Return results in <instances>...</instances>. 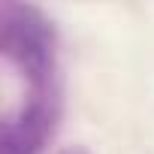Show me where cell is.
Wrapping results in <instances>:
<instances>
[{
    "label": "cell",
    "instance_id": "1",
    "mask_svg": "<svg viewBox=\"0 0 154 154\" xmlns=\"http://www.w3.org/2000/svg\"><path fill=\"white\" fill-rule=\"evenodd\" d=\"M15 18L6 21L3 30V45L6 54L30 75L33 82H45L51 75V27L45 15L33 6H12L9 9Z\"/></svg>",
    "mask_w": 154,
    "mask_h": 154
},
{
    "label": "cell",
    "instance_id": "2",
    "mask_svg": "<svg viewBox=\"0 0 154 154\" xmlns=\"http://www.w3.org/2000/svg\"><path fill=\"white\" fill-rule=\"evenodd\" d=\"M48 130H51V112L45 109V103H30L18 118L3 121L0 151L3 154H39Z\"/></svg>",
    "mask_w": 154,
    "mask_h": 154
},
{
    "label": "cell",
    "instance_id": "3",
    "mask_svg": "<svg viewBox=\"0 0 154 154\" xmlns=\"http://www.w3.org/2000/svg\"><path fill=\"white\" fill-rule=\"evenodd\" d=\"M57 154H91L88 148H82V145H69V148H60Z\"/></svg>",
    "mask_w": 154,
    "mask_h": 154
}]
</instances>
